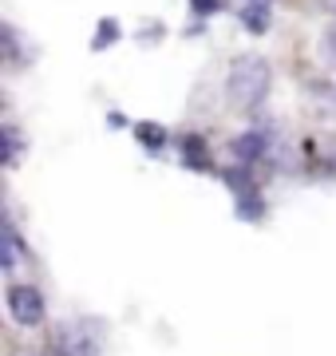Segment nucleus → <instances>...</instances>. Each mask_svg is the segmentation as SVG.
Returning a JSON list of instances; mask_svg holds the SVG:
<instances>
[{
	"mask_svg": "<svg viewBox=\"0 0 336 356\" xmlns=\"http://www.w3.org/2000/svg\"><path fill=\"white\" fill-rule=\"evenodd\" d=\"M273 91V67L265 56H237L226 72V99L237 111H261Z\"/></svg>",
	"mask_w": 336,
	"mask_h": 356,
	"instance_id": "1",
	"label": "nucleus"
},
{
	"mask_svg": "<svg viewBox=\"0 0 336 356\" xmlns=\"http://www.w3.org/2000/svg\"><path fill=\"white\" fill-rule=\"evenodd\" d=\"M4 301H8V317H12L16 325H24V329L40 325V321H44V313H48V305H44V293H40L36 285H8Z\"/></svg>",
	"mask_w": 336,
	"mask_h": 356,
	"instance_id": "2",
	"label": "nucleus"
},
{
	"mask_svg": "<svg viewBox=\"0 0 336 356\" xmlns=\"http://www.w3.org/2000/svg\"><path fill=\"white\" fill-rule=\"evenodd\" d=\"M269 147H273V131L265 127V123H249V127L230 143V154L237 159V163L253 166V163H261V159L269 154Z\"/></svg>",
	"mask_w": 336,
	"mask_h": 356,
	"instance_id": "3",
	"label": "nucleus"
},
{
	"mask_svg": "<svg viewBox=\"0 0 336 356\" xmlns=\"http://www.w3.org/2000/svg\"><path fill=\"white\" fill-rule=\"evenodd\" d=\"M178 151H182V159H178L182 166H190V170H198V175H210V170H214V154H210L206 139H202L198 131H186V135H182Z\"/></svg>",
	"mask_w": 336,
	"mask_h": 356,
	"instance_id": "4",
	"label": "nucleus"
},
{
	"mask_svg": "<svg viewBox=\"0 0 336 356\" xmlns=\"http://www.w3.org/2000/svg\"><path fill=\"white\" fill-rule=\"evenodd\" d=\"M56 356H95V337L87 325H67L56 332Z\"/></svg>",
	"mask_w": 336,
	"mask_h": 356,
	"instance_id": "5",
	"label": "nucleus"
},
{
	"mask_svg": "<svg viewBox=\"0 0 336 356\" xmlns=\"http://www.w3.org/2000/svg\"><path fill=\"white\" fill-rule=\"evenodd\" d=\"M237 20H242V28H246V32L261 36V32H269V24H273V4L242 0V4H237Z\"/></svg>",
	"mask_w": 336,
	"mask_h": 356,
	"instance_id": "6",
	"label": "nucleus"
},
{
	"mask_svg": "<svg viewBox=\"0 0 336 356\" xmlns=\"http://www.w3.org/2000/svg\"><path fill=\"white\" fill-rule=\"evenodd\" d=\"M123 40V24H119L115 16H103L99 24H95V36H91V51H107L111 44Z\"/></svg>",
	"mask_w": 336,
	"mask_h": 356,
	"instance_id": "7",
	"label": "nucleus"
},
{
	"mask_svg": "<svg viewBox=\"0 0 336 356\" xmlns=\"http://www.w3.org/2000/svg\"><path fill=\"white\" fill-rule=\"evenodd\" d=\"M135 139H139V147H146L151 154H158L162 147H167V127H158V123H151V119H142V123H135Z\"/></svg>",
	"mask_w": 336,
	"mask_h": 356,
	"instance_id": "8",
	"label": "nucleus"
},
{
	"mask_svg": "<svg viewBox=\"0 0 336 356\" xmlns=\"http://www.w3.org/2000/svg\"><path fill=\"white\" fill-rule=\"evenodd\" d=\"M16 261H20V234H16L12 222H4V254H0V266L12 273Z\"/></svg>",
	"mask_w": 336,
	"mask_h": 356,
	"instance_id": "9",
	"label": "nucleus"
},
{
	"mask_svg": "<svg viewBox=\"0 0 336 356\" xmlns=\"http://www.w3.org/2000/svg\"><path fill=\"white\" fill-rule=\"evenodd\" d=\"M4 139H8V166H16V163H20V151H24L20 127H16V123H4Z\"/></svg>",
	"mask_w": 336,
	"mask_h": 356,
	"instance_id": "10",
	"label": "nucleus"
},
{
	"mask_svg": "<svg viewBox=\"0 0 336 356\" xmlns=\"http://www.w3.org/2000/svg\"><path fill=\"white\" fill-rule=\"evenodd\" d=\"M321 51H324V60H328V64L336 67V20L321 32Z\"/></svg>",
	"mask_w": 336,
	"mask_h": 356,
	"instance_id": "11",
	"label": "nucleus"
},
{
	"mask_svg": "<svg viewBox=\"0 0 336 356\" xmlns=\"http://www.w3.org/2000/svg\"><path fill=\"white\" fill-rule=\"evenodd\" d=\"M221 8H226V0H190V13H198V16H214Z\"/></svg>",
	"mask_w": 336,
	"mask_h": 356,
	"instance_id": "12",
	"label": "nucleus"
},
{
	"mask_svg": "<svg viewBox=\"0 0 336 356\" xmlns=\"http://www.w3.org/2000/svg\"><path fill=\"white\" fill-rule=\"evenodd\" d=\"M107 119H111V127H115V131H119V127H127V119H123V115H119V111H111V115H107Z\"/></svg>",
	"mask_w": 336,
	"mask_h": 356,
	"instance_id": "13",
	"label": "nucleus"
},
{
	"mask_svg": "<svg viewBox=\"0 0 336 356\" xmlns=\"http://www.w3.org/2000/svg\"><path fill=\"white\" fill-rule=\"evenodd\" d=\"M258 4H273V0H258Z\"/></svg>",
	"mask_w": 336,
	"mask_h": 356,
	"instance_id": "14",
	"label": "nucleus"
}]
</instances>
